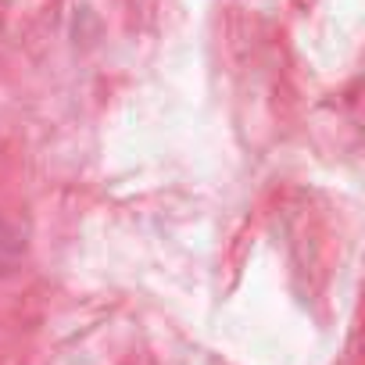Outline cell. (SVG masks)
<instances>
[{
  "mask_svg": "<svg viewBox=\"0 0 365 365\" xmlns=\"http://www.w3.org/2000/svg\"><path fill=\"white\" fill-rule=\"evenodd\" d=\"M4 4H8V0H0V11H4Z\"/></svg>",
  "mask_w": 365,
  "mask_h": 365,
  "instance_id": "obj_2",
  "label": "cell"
},
{
  "mask_svg": "<svg viewBox=\"0 0 365 365\" xmlns=\"http://www.w3.org/2000/svg\"><path fill=\"white\" fill-rule=\"evenodd\" d=\"M15 265V240L8 233V226L0 222V272H8Z\"/></svg>",
  "mask_w": 365,
  "mask_h": 365,
  "instance_id": "obj_1",
  "label": "cell"
}]
</instances>
